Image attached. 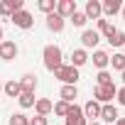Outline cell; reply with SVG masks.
<instances>
[{
  "label": "cell",
  "mask_w": 125,
  "mask_h": 125,
  "mask_svg": "<svg viewBox=\"0 0 125 125\" xmlns=\"http://www.w3.org/2000/svg\"><path fill=\"white\" fill-rule=\"evenodd\" d=\"M42 59H44V69L54 74L61 64H64V54H61V47H56V44H47V47H44V52H42Z\"/></svg>",
  "instance_id": "obj_1"
},
{
  "label": "cell",
  "mask_w": 125,
  "mask_h": 125,
  "mask_svg": "<svg viewBox=\"0 0 125 125\" xmlns=\"http://www.w3.org/2000/svg\"><path fill=\"white\" fill-rule=\"evenodd\" d=\"M54 79H59L64 86H76V81H79V69L71 66V64H61V66L54 71Z\"/></svg>",
  "instance_id": "obj_2"
},
{
  "label": "cell",
  "mask_w": 125,
  "mask_h": 125,
  "mask_svg": "<svg viewBox=\"0 0 125 125\" xmlns=\"http://www.w3.org/2000/svg\"><path fill=\"white\" fill-rule=\"evenodd\" d=\"M115 93H118V86H115V83L96 86V91H93V101H98L101 105H105V103H110V101L115 98Z\"/></svg>",
  "instance_id": "obj_3"
},
{
  "label": "cell",
  "mask_w": 125,
  "mask_h": 125,
  "mask_svg": "<svg viewBox=\"0 0 125 125\" xmlns=\"http://www.w3.org/2000/svg\"><path fill=\"white\" fill-rule=\"evenodd\" d=\"M20 10H25V0H0V15H3V17L10 20Z\"/></svg>",
  "instance_id": "obj_4"
},
{
  "label": "cell",
  "mask_w": 125,
  "mask_h": 125,
  "mask_svg": "<svg viewBox=\"0 0 125 125\" xmlns=\"http://www.w3.org/2000/svg\"><path fill=\"white\" fill-rule=\"evenodd\" d=\"M64 120H66V125H88V120L83 118V108L76 105V103L69 105V113H66Z\"/></svg>",
  "instance_id": "obj_5"
},
{
  "label": "cell",
  "mask_w": 125,
  "mask_h": 125,
  "mask_svg": "<svg viewBox=\"0 0 125 125\" xmlns=\"http://www.w3.org/2000/svg\"><path fill=\"white\" fill-rule=\"evenodd\" d=\"M17 54H20V47L12 39H3V42H0V59H3V61H12Z\"/></svg>",
  "instance_id": "obj_6"
},
{
  "label": "cell",
  "mask_w": 125,
  "mask_h": 125,
  "mask_svg": "<svg viewBox=\"0 0 125 125\" xmlns=\"http://www.w3.org/2000/svg\"><path fill=\"white\" fill-rule=\"evenodd\" d=\"M79 8H76V0H56V15L59 17H64V20H69L74 12H76Z\"/></svg>",
  "instance_id": "obj_7"
},
{
  "label": "cell",
  "mask_w": 125,
  "mask_h": 125,
  "mask_svg": "<svg viewBox=\"0 0 125 125\" xmlns=\"http://www.w3.org/2000/svg\"><path fill=\"white\" fill-rule=\"evenodd\" d=\"M10 20H12V22H15V27H20V30H30V27L34 25V17H32V12H27V10L15 12Z\"/></svg>",
  "instance_id": "obj_8"
},
{
  "label": "cell",
  "mask_w": 125,
  "mask_h": 125,
  "mask_svg": "<svg viewBox=\"0 0 125 125\" xmlns=\"http://www.w3.org/2000/svg\"><path fill=\"white\" fill-rule=\"evenodd\" d=\"M98 42H101V34H98L96 30H83V32H81V44H83L81 49H93Z\"/></svg>",
  "instance_id": "obj_9"
},
{
  "label": "cell",
  "mask_w": 125,
  "mask_h": 125,
  "mask_svg": "<svg viewBox=\"0 0 125 125\" xmlns=\"http://www.w3.org/2000/svg\"><path fill=\"white\" fill-rule=\"evenodd\" d=\"M83 118H86L88 123H96V120L101 118V103H98V101H88V103L83 105Z\"/></svg>",
  "instance_id": "obj_10"
},
{
  "label": "cell",
  "mask_w": 125,
  "mask_h": 125,
  "mask_svg": "<svg viewBox=\"0 0 125 125\" xmlns=\"http://www.w3.org/2000/svg\"><path fill=\"white\" fill-rule=\"evenodd\" d=\"M120 115H118V108L113 105V103H105V105H101V118H98V123H115Z\"/></svg>",
  "instance_id": "obj_11"
},
{
  "label": "cell",
  "mask_w": 125,
  "mask_h": 125,
  "mask_svg": "<svg viewBox=\"0 0 125 125\" xmlns=\"http://www.w3.org/2000/svg\"><path fill=\"white\" fill-rule=\"evenodd\" d=\"M101 10H103V17H115L120 10H123V3L120 0H105V3H101Z\"/></svg>",
  "instance_id": "obj_12"
},
{
  "label": "cell",
  "mask_w": 125,
  "mask_h": 125,
  "mask_svg": "<svg viewBox=\"0 0 125 125\" xmlns=\"http://www.w3.org/2000/svg\"><path fill=\"white\" fill-rule=\"evenodd\" d=\"M88 59H93V64L98 66V71H105V69H108V64H110V54H108V52H103V49H96V52H93V56H88Z\"/></svg>",
  "instance_id": "obj_13"
},
{
  "label": "cell",
  "mask_w": 125,
  "mask_h": 125,
  "mask_svg": "<svg viewBox=\"0 0 125 125\" xmlns=\"http://www.w3.org/2000/svg\"><path fill=\"white\" fill-rule=\"evenodd\" d=\"M83 15H86L88 20H101V17H103L101 3H98V0H88V3H86V8H83Z\"/></svg>",
  "instance_id": "obj_14"
},
{
  "label": "cell",
  "mask_w": 125,
  "mask_h": 125,
  "mask_svg": "<svg viewBox=\"0 0 125 125\" xmlns=\"http://www.w3.org/2000/svg\"><path fill=\"white\" fill-rule=\"evenodd\" d=\"M64 25H66V20L59 17L56 12L47 15V30H49V32H61V30H64Z\"/></svg>",
  "instance_id": "obj_15"
},
{
  "label": "cell",
  "mask_w": 125,
  "mask_h": 125,
  "mask_svg": "<svg viewBox=\"0 0 125 125\" xmlns=\"http://www.w3.org/2000/svg\"><path fill=\"white\" fill-rule=\"evenodd\" d=\"M20 88H22V93H34L37 91V76L34 74H25L20 79Z\"/></svg>",
  "instance_id": "obj_16"
},
{
  "label": "cell",
  "mask_w": 125,
  "mask_h": 125,
  "mask_svg": "<svg viewBox=\"0 0 125 125\" xmlns=\"http://www.w3.org/2000/svg\"><path fill=\"white\" fill-rule=\"evenodd\" d=\"M52 108H54V103H52L49 98H37V103H34V113L42 115V118H47V115L52 113Z\"/></svg>",
  "instance_id": "obj_17"
},
{
  "label": "cell",
  "mask_w": 125,
  "mask_h": 125,
  "mask_svg": "<svg viewBox=\"0 0 125 125\" xmlns=\"http://www.w3.org/2000/svg\"><path fill=\"white\" fill-rule=\"evenodd\" d=\"M86 61H88V52H86V49H74V52H71V66L81 69Z\"/></svg>",
  "instance_id": "obj_18"
},
{
  "label": "cell",
  "mask_w": 125,
  "mask_h": 125,
  "mask_svg": "<svg viewBox=\"0 0 125 125\" xmlns=\"http://www.w3.org/2000/svg\"><path fill=\"white\" fill-rule=\"evenodd\" d=\"M61 101H66V103H74L79 98V86H61Z\"/></svg>",
  "instance_id": "obj_19"
},
{
  "label": "cell",
  "mask_w": 125,
  "mask_h": 125,
  "mask_svg": "<svg viewBox=\"0 0 125 125\" xmlns=\"http://www.w3.org/2000/svg\"><path fill=\"white\" fill-rule=\"evenodd\" d=\"M3 91H5V96H10V98H17V96L22 93L20 81H15V79H10L8 83H3Z\"/></svg>",
  "instance_id": "obj_20"
},
{
  "label": "cell",
  "mask_w": 125,
  "mask_h": 125,
  "mask_svg": "<svg viewBox=\"0 0 125 125\" xmlns=\"http://www.w3.org/2000/svg\"><path fill=\"white\" fill-rule=\"evenodd\" d=\"M110 64H113L115 71H125V56H123V52H115L110 56Z\"/></svg>",
  "instance_id": "obj_21"
},
{
  "label": "cell",
  "mask_w": 125,
  "mask_h": 125,
  "mask_svg": "<svg viewBox=\"0 0 125 125\" xmlns=\"http://www.w3.org/2000/svg\"><path fill=\"white\" fill-rule=\"evenodd\" d=\"M17 101H20V105H22V108H34V103H37L34 93H20V96H17Z\"/></svg>",
  "instance_id": "obj_22"
},
{
  "label": "cell",
  "mask_w": 125,
  "mask_h": 125,
  "mask_svg": "<svg viewBox=\"0 0 125 125\" xmlns=\"http://www.w3.org/2000/svg\"><path fill=\"white\" fill-rule=\"evenodd\" d=\"M37 8H39L44 15H52V12L56 10V0H39V3H37Z\"/></svg>",
  "instance_id": "obj_23"
},
{
  "label": "cell",
  "mask_w": 125,
  "mask_h": 125,
  "mask_svg": "<svg viewBox=\"0 0 125 125\" xmlns=\"http://www.w3.org/2000/svg\"><path fill=\"white\" fill-rule=\"evenodd\" d=\"M108 44L110 47H125V32L123 30H115V34L108 39Z\"/></svg>",
  "instance_id": "obj_24"
},
{
  "label": "cell",
  "mask_w": 125,
  "mask_h": 125,
  "mask_svg": "<svg viewBox=\"0 0 125 125\" xmlns=\"http://www.w3.org/2000/svg\"><path fill=\"white\" fill-rule=\"evenodd\" d=\"M69 105H71V103H66V101H56L52 110H54L59 118H66V113H69Z\"/></svg>",
  "instance_id": "obj_25"
},
{
  "label": "cell",
  "mask_w": 125,
  "mask_h": 125,
  "mask_svg": "<svg viewBox=\"0 0 125 125\" xmlns=\"http://www.w3.org/2000/svg\"><path fill=\"white\" fill-rule=\"evenodd\" d=\"M69 20H71V22H74V27H83V25H86V22H88V17H86V15H83V10H76V12H74V15H71V17H69Z\"/></svg>",
  "instance_id": "obj_26"
},
{
  "label": "cell",
  "mask_w": 125,
  "mask_h": 125,
  "mask_svg": "<svg viewBox=\"0 0 125 125\" xmlns=\"http://www.w3.org/2000/svg\"><path fill=\"white\" fill-rule=\"evenodd\" d=\"M105 83H113V74L105 69V71H98L96 76V86H105Z\"/></svg>",
  "instance_id": "obj_27"
},
{
  "label": "cell",
  "mask_w": 125,
  "mask_h": 125,
  "mask_svg": "<svg viewBox=\"0 0 125 125\" xmlns=\"http://www.w3.org/2000/svg\"><path fill=\"white\" fill-rule=\"evenodd\" d=\"M10 125H30V118L25 113H12L10 115Z\"/></svg>",
  "instance_id": "obj_28"
},
{
  "label": "cell",
  "mask_w": 125,
  "mask_h": 125,
  "mask_svg": "<svg viewBox=\"0 0 125 125\" xmlns=\"http://www.w3.org/2000/svg\"><path fill=\"white\" fill-rule=\"evenodd\" d=\"M30 125H49V120L42 115H34V118H30Z\"/></svg>",
  "instance_id": "obj_29"
},
{
  "label": "cell",
  "mask_w": 125,
  "mask_h": 125,
  "mask_svg": "<svg viewBox=\"0 0 125 125\" xmlns=\"http://www.w3.org/2000/svg\"><path fill=\"white\" fill-rule=\"evenodd\" d=\"M115 98H118V103H120V105H125V86H123V88H118Z\"/></svg>",
  "instance_id": "obj_30"
},
{
  "label": "cell",
  "mask_w": 125,
  "mask_h": 125,
  "mask_svg": "<svg viewBox=\"0 0 125 125\" xmlns=\"http://www.w3.org/2000/svg\"><path fill=\"white\" fill-rule=\"evenodd\" d=\"M113 125H125V118H118V120H115Z\"/></svg>",
  "instance_id": "obj_31"
},
{
  "label": "cell",
  "mask_w": 125,
  "mask_h": 125,
  "mask_svg": "<svg viewBox=\"0 0 125 125\" xmlns=\"http://www.w3.org/2000/svg\"><path fill=\"white\" fill-rule=\"evenodd\" d=\"M120 81H123V86H125V71H120Z\"/></svg>",
  "instance_id": "obj_32"
},
{
  "label": "cell",
  "mask_w": 125,
  "mask_h": 125,
  "mask_svg": "<svg viewBox=\"0 0 125 125\" xmlns=\"http://www.w3.org/2000/svg\"><path fill=\"white\" fill-rule=\"evenodd\" d=\"M120 15H123V20H125V5H123V10H120Z\"/></svg>",
  "instance_id": "obj_33"
},
{
  "label": "cell",
  "mask_w": 125,
  "mask_h": 125,
  "mask_svg": "<svg viewBox=\"0 0 125 125\" xmlns=\"http://www.w3.org/2000/svg\"><path fill=\"white\" fill-rule=\"evenodd\" d=\"M0 42H3V25H0Z\"/></svg>",
  "instance_id": "obj_34"
},
{
  "label": "cell",
  "mask_w": 125,
  "mask_h": 125,
  "mask_svg": "<svg viewBox=\"0 0 125 125\" xmlns=\"http://www.w3.org/2000/svg\"><path fill=\"white\" fill-rule=\"evenodd\" d=\"M88 125H103V123H98V120H96V123H88Z\"/></svg>",
  "instance_id": "obj_35"
},
{
  "label": "cell",
  "mask_w": 125,
  "mask_h": 125,
  "mask_svg": "<svg viewBox=\"0 0 125 125\" xmlns=\"http://www.w3.org/2000/svg\"><path fill=\"white\" fill-rule=\"evenodd\" d=\"M123 56H125V47H123Z\"/></svg>",
  "instance_id": "obj_36"
},
{
  "label": "cell",
  "mask_w": 125,
  "mask_h": 125,
  "mask_svg": "<svg viewBox=\"0 0 125 125\" xmlns=\"http://www.w3.org/2000/svg\"><path fill=\"white\" fill-rule=\"evenodd\" d=\"M0 91H3V83H0Z\"/></svg>",
  "instance_id": "obj_37"
}]
</instances>
